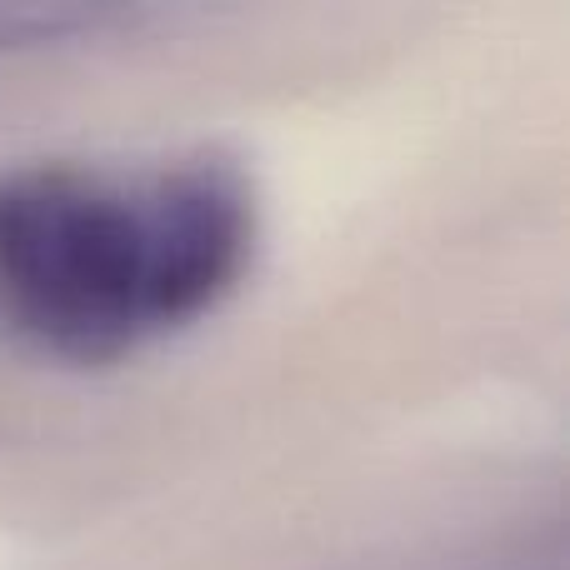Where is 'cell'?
<instances>
[{
    "label": "cell",
    "instance_id": "6da1fadb",
    "mask_svg": "<svg viewBox=\"0 0 570 570\" xmlns=\"http://www.w3.org/2000/svg\"><path fill=\"white\" fill-rule=\"evenodd\" d=\"M256 240V180L226 150L6 166L0 331L46 361L116 365L226 305Z\"/></svg>",
    "mask_w": 570,
    "mask_h": 570
},
{
    "label": "cell",
    "instance_id": "7a4b0ae2",
    "mask_svg": "<svg viewBox=\"0 0 570 570\" xmlns=\"http://www.w3.org/2000/svg\"><path fill=\"white\" fill-rule=\"evenodd\" d=\"M120 20V10L100 6H0V50H26V46H56V40H76L90 30Z\"/></svg>",
    "mask_w": 570,
    "mask_h": 570
}]
</instances>
